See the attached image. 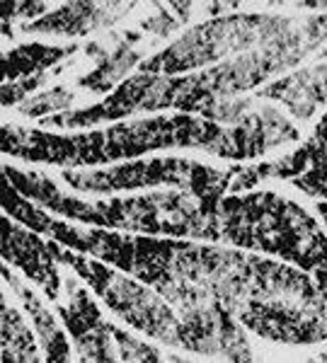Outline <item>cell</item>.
<instances>
[{
  "label": "cell",
  "instance_id": "d4e9b609",
  "mask_svg": "<svg viewBox=\"0 0 327 363\" xmlns=\"http://www.w3.org/2000/svg\"><path fill=\"white\" fill-rule=\"evenodd\" d=\"M167 8H172V13H177L179 15V22H189V17H192V3H170Z\"/></svg>",
  "mask_w": 327,
  "mask_h": 363
},
{
  "label": "cell",
  "instance_id": "277c9868",
  "mask_svg": "<svg viewBox=\"0 0 327 363\" xmlns=\"http://www.w3.org/2000/svg\"><path fill=\"white\" fill-rule=\"evenodd\" d=\"M221 242L294 262L303 272L327 264V235L299 203L274 194H231L218 206Z\"/></svg>",
  "mask_w": 327,
  "mask_h": 363
},
{
  "label": "cell",
  "instance_id": "e0dca14e",
  "mask_svg": "<svg viewBox=\"0 0 327 363\" xmlns=\"http://www.w3.org/2000/svg\"><path fill=\"white\" fill-rule=\"evenodd\" d=\"M78 51L75 44L68 46H46V44H20L3 54V83L25 80L32 75L46 73L51 66Z\"/></svg>",
  "mask_w": 327,
  "mask_h": 363
},
{
  "label": "cell",
  "instance_id": "cb8c5ba5",
  "mask_svg": "<svg viewBox=\"0 0 327 363\" xmlns=\"http://www.w3.org/2000/svg\"><path fill=\"white\" fill-rule=\"evenodd\" d=\"M179 25H182V22L174 20L170 10L162 8V5H155V13L150 15L148 20L141 22V29H145V32H153L155 37H170L172 32H177Z\"/></svg>",
  "mask_w": 327,
  "mask_h": 363
},
{
  "label": "cell",
  "instance_id": "4fadbf2b",
  "mask_svg": "<svg viewBox=\"0 0 327 363\" xmlns=\"http://www.w3.org/2000/svg\"><path fill=\"white\" fill-rule=\"evenodd\" d=\"M136 3H66L39 17L37 22H25L20 29L25 34H54V37H85L100 27L114 25Z\"/></svg>",
  "mask_w": 327,
  "mask_h": 363
},
{
  "label": "cell",
  "instance_id": "6da1fadb",
  "mask_svg": "<svg viewBox=\"0 0 327 363\" xmlns=\"http://www.w3.org/2000/svg\"><path fill=\"white\" fill-rule=\"evenodd\" d=\"M0 148L5 155L20 157V160L71 167L133 160L160 148H196L216 157H226L228 126L194 114L153 116L133 124H116L100 131L73 133V136L5 124Z\"/></svg>",
  "mask_w": 327,
  "mask_h": 363
},
{
  "label": "cell",
  "instance_id": "7a4b0ae2",
  "mask_svg": "<svg viewBox=\"0 0 327 363\" xmlns=\"http://www.w3.org/2000/svg\"><path fill=\"white\" fill-rule=\"evenodd\" d=\"M3 177L29 201L75 223L107 228V230L143 233V235L221 242L218 220L206 218L199 208V201L179 189L150 191V194L131 199L83 201V199L61 194L54 182L42 172H25L13 165H3Z\"/></svg>",
  "mask_w": 327,
  "mask_h": 363
},
{
  "label": "cell",
  "instance_id": "52a82bcc",
  "mask_svg": "<svg viewBox=\"0 0 327 363\" xmlns=\"http://www.w3.org/2000/svg\"><path fill=\"white\" fill-rule=\"evenodd\" d=\"M46 242L56 259L71 267L80 279H85V284L126 325L167 344V347H177L179 315L167 306V301L155 289H148V284L138 279L121 277L114 269L102 264V259L83 257V252H75L56 240H46Z\"/></svg>",
  "mask_w": 327,
  "mask_h": 363
},
{
  "label": "cell",
  "instance_id": "30bf717a",
  "mask_svg": "<svg viewBox=\"0 0 327 363\" xmlns=\"http://www.w3.org/2000/svg\"><path fill=\"white\" fill-rule=\"evenodd\" d=\"M66 284V303H56L66 330L71 332L75 349L83 361H116L119 349L114 342V325L104 322L100 308L75 279H63Z\"/></svg>",
  "mask_w": 327,
  "mask_h": 363
},
{
  "label": "cell",
  "instance_id": "5b68a950",
  "mask_svg": "<svg viewBox=\"0 0 327 363\" xmlns=\"http://www.w3.org/2000/svg\"><path fill=\"white\" fill-rule=\"evenodd\" d=\"M238 169L240 165L216 169L194 160H184V157H153V160H133L126 165L90 169V172L63 169L61 177L68 182L71 189L83 191V194H114V191L167 184L192 194L199 201V208L206 218L218 220L221 199L231 189Z\"/></svg>",
  "mask_w": 327,
  "mask_h": 363
},
{
  "label": "cell",
  "instance_id": "f1b7e54d",
  "mask_svg": "<svg viewBox=\"0 0 327 363\" xmlns=\"http://www.w3.org/2000/svg\"><path fill=\"white\" fill-rule=\"evenodd\" d=\"M318 56H320V58H327V44L323 46V49L318 51Z\"/></svg>",
  "mask_w": 327,
  "mask_h": 363
},
{
  "label": "cell",
  "instance_id": "7c38bea8",
  "mask_svg": "<svg viewBox=\"0 0 327 363\" xmlns=\"http://www.w3.org/2000/svg\"><path fill=\"white\" fill-rule=\"evenodd\" d=\"M301 133L270 104H253L235 124L228 126L226 160H253L270 148L299 140Z\"/></svg>",
  "mask_w": 327,
  "mask_h": 363
},
{
  "label": "cell",
  "instance_id": "484cf974",
  "mask_svg": "<svg viewBox=\"0 0 327 363\" xmlns=\"http://www.w3.org/2000/svg\"><path fill=\"white\" fill-rule=\"evenodd\" d=\"M315 211H318L320 218H323L325 223H327V203L325 201H318V203H315Z\"/></svg>",
  "mask_w": 327,
  "mask_h": 363
},
{
  "label": "cell",
  "instance_id": "9a60e30c",
  "mask_svg": "<svg viewBox=\"0 0 327 363\" xmlns=\"http://www.w3.org/2000/svg\"><path fill=\"white\" fill-rule=\"evenodd\" d=\"M141 34L128 32L124 34V39H114V46H104V44H87V54L97 56V66L90 70L87 75L78 80L80 87L90 92H109L114 87V83L126 80V75L133 68H138L141 54L133 49V42H138Z\"/></svg>",
  "mask_w": 327,
  "mask_h": 363
},
{
  "label": "cell",
  "instance_id": "3957f363",
  "mask_svg": "<svg viewBox=\"0 0 327 363\" xmlns=\"http://www.w3.org/2000/svg\"><path fill=\"white\" fill-rule=\"evenodd\" d=\"M323 44H327V15L311 17L274 42L218 66H209L189 75H174L172 109H179V114L211 119L221 104L240 99L243 92L255 90L286 68L299 66Z\"/></svg>",
  "mask_w": 327,
  "mask_h": 363
},
{
  "label": "cell",
  "instance_id": "ffe728a7",
  "mask_svg": "<svg viewBox=\"0 0 327 363\" xmlns=\"http://www.w3.org/2000/svg\"><path fill=\"white\" fill-rule=\"evenodd\" d=\"M73 102H75L73 92L68 90V87L56 85L46 92H39V95L27 97L17 109H20L25 116H29V119H49V116L71 112Z\"/></svg>",
  "mask_w": 327,
  "mask_h": 363
},
{
  "label": "cell",
  "instance_id": "83f0119b",
  "mask_svg": "<svg viewBox=\"0 0 327 363\" xmlns=\"http://www.w3.org/2000/svg\"><path fill=\"white\" fill-rule=\"evenodd\" d=\"M313 361H327V351H323V354L313 356Z\"/></svg>",
  "mask_w": 327,
  "mask_h": 363
},
{
  "label": "cell",
  "instance_id": "d6986e66",
  "mask_svg": "<svg viewBox=\"0 0 327 363\" xmlns=\"http://www.w3.org/2000/svg\"><path fill=\"white\" fill-rule=\"evenodd\" d=\"M313 162L308 167V172H303L301 177L291 179L296 189H301L303 194L311 199H327V114L320 119V124L313 131Z\"/></svg>",
  "mask_w": 327,
  "mask_h": 363
},
{
  "label": "cell",
  "instance_id": "4316f807",
  "mask_svg": "<svg viewBox=\"0 0 327 363\" xmlns=\"http://www.w3.org/2000/svg\"><path fill=\"white\" fill-rule=\"evenodd\" d=\"M299 8H315V10H327V3H299Z\"/></svg>",
  "mask_w": 327,
  "mask_h": 363
},
{
  "label": "cell",
  "instance_id": "8992f818",
  "mask_svg": "<svg viewBox=\"0 0 327 363\" xmlns=\"http://www.w3.org/2000/svg\"><path fill=\"white\" fill-rule=\"evenodd\" d=\"M291 29V20L265 13H240L216 17L211 22L192 27L172 46L160 54L145 58L138 73L182 75L187 70H204L209 63L248 51L253 46H265Z\"/></svg>",
  "mask_w": 327,
  "mask_h": 363
},
{
  "label": "cell",
  "instance_id": "603a6c76",
  "mask_svg": "<svg viewBox=\"0 0 327 363\" xmlns=\"http://www.w3.org/2000/svg\"><path fill=\"white\" fill-rule=\"evenodd\" d=\"M46 78H49L46 73H39V75H32V78H25V80H13V83H3V87H0L3 107H13V104H17V107H20V102H25L29 92H34L39 85L46 83Z\"/></svg>",
  "mask_w": 327,
  "mask_h": 363
},
{
  "label": "cell",
  "instance_id": "7402d4cb",
  "mask_svg": "<svg viewBox=\"0 0 327 363\" xmlns=\"http://www.w3.org/2000/svg\"><path fill=\"white\" fill-rule=\"evenodd\" d=\"M0 15H3V34H13V20H32L37 22L39 17L49 15V3H0Z\"/></svg>",
  "mask_w": 327,
  "mask_h": 363
},
{
  "label": "cell",
  "instance_id": "44dd1931",
  "mask_svg": "<svg viewBox=\"0 0 327 363\" xmlns=\"http://www.w3.org/2000/svg\"><path fill=\"white\" fill-rule=\"evenodd\" d=\"M114 335V342H116V349H119V361H148V363H155L160 361V351L148 347V344L138 342V339H133L131 335H126L124 330H119V327H114L112 330Z\"/></svg>",
  "mask_w": 327,
  "mask_h": 363
},
{
  "label": "cell",
  "instance_id": "5bb4252c",
  "mask_svg": "<svg viewBox=\"0 0 327 363\" xmlns=\"http://www.w3.org/2000/svg\"><path fill=\"white\" fill-rule=\"evenodd\" d=\"M260 99H277L289 107L296 119H311L318 107L327 104V63L315 68H301L286 78L260 87Z\"/></svg>",
  "mask_w": 327,
  "mask_h": 363
},
{
  "label": "cell",
  "instance_id": "2e32d148",
  "mask_svg": "<svg viewBox=\"0 0 327 363\" xmlns=\"http://www.w3.org/2000/svg\"><path fill=\"white\" fill-rule=\"evenodd\" d=\"M3 279H5V284L13 286V291H15L17 296H20L22 306H25V310L29 313V318H32V325H34V330H37L39 344H42V351H44V359L51 361V363L71 359V344H68V339H66V335H63V330L58 327L56 318L49 313V310H46L44 303L39 301V298L34 296L20 279L13 277L8 262L3 264Z\"/></svg>",
  "mask_w": 327,
  "mask_h": 363
},
{
  "label": "cell",
  "instance_id": "8fae6325",
  "mask_svg": "<svg viewBox=\"0 0 327 363\" xmlns=\"http://www.w3.org/2000/svg\"><path fill=\"white\" fill-rule=\"evenodd\" d=\"M0 230H3V262L13 264L20 269L22 274L34 281L39 289L44 291L46 298L51 303H58L61 298V277H58L56 269V257L51 252L49 242H44L39 238L37 230L32 228H22L20 223H13L10 216H5L3 223H0Z\"/></svg>",
  "mask_w": 327,
  "mask_h": 363
},
{
  "label": "cell",
  "instance_id": "ba28073f",
  "mask_svg": "<svg viewBox=\"0 0 327 363\" xmlns=\"http://www.w3.org/2000/svg\"><path fill=\"white\" fill-rule=\"evenodd\" d=\"M240 325L279 344H318L327 339V301L299 298H248L233 310Z\"/></svg>",
  "mask_w": 327,
  "mask_h": 363
},
{
  "label": "cell",
  "instance_id": "9c48e42d",
  "mask_svg": "<svg viewBox=\"0 0 327 363\" xmlns=\"http://www.w3.org/2000/svg\"><path fill=\"white\" fill-rule=\"evenodd\" d=\"M177 347L192 354H221L228 361H253V349L245 342L238 318L223 303L179 310Z\"/></svg>",
  "mask_w": 327,
  "mask_h": 363
},
{
  "label": "cell",
  "instance_id": "ac0fdd59",
  "mask_svg": "<svg viewBox=\"0 0 327 363\" xmlns=\"http://www.w3.org/2000/svg\"><path fill=\"white\" fill-rule=\"evenodd\" d=\"M0 359L3 361H39L37 342L17 308H10L8 296H0Z\"/></svg>",
  "mask_w": 327,
  "mask_h": 363
}]
</instances>
